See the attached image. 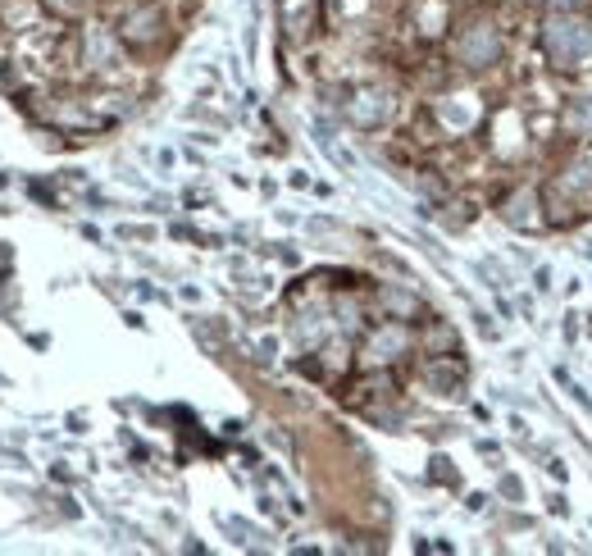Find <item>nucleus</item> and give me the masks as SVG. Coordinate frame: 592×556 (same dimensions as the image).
Returning a JSON list of instances; mask_svg holds the SVG:
<instances>
[{
  "label": "nucleus",
  "instance_id": "obj_1",
  "mask_svg": "<svg viewBox=\"0 0 592 556\" xmlns=\"http://www.w3.org/2000/svg\"><path fill=\"white\" fill-rule=\"evenodd\" d=\"M542 51L551 55V65H578L592 55V24L578 15H556L542 28Z\"/></svg>",
  "mask_w": 592,
  "mask_h": 556
},
{
  "label": "nucleus",
  "instance_id": "obj_2",
  "mask_svg": "<svg viewBox=\"0 0 592 556\" xmlns=\"http://www.w3.org/2000/svg\"><path fill=\"white\" fill-rule=\"evenodd\" d=\"M460 60L465 65H492L497 60V33L492 28H469L465 37H460Z\"/></svg>",
  "mask_w": 592,
  "mask_h": 556
},
{
  "label": "nucleus",
  "instance_id": "obj_3",
  "mask_svg": "<svg viewBox=\"0 0 592 556\" xmlns=\"http://www.w3.org/2000/svg\"><path fill=\"white\" fill-rule=\"evenodd\" d=\"M388 110H392V96H383V92H360V96L351 101V119H356L360 128L379 124V119H383Z\"/></svg>",
  "mask_w": 592,
  "mask_h": 556
},
{
  "label": "nucleus",
  "instance_id": "obj_4",
  "mask_svg": "<svg viewBox=\"0 0 592 556\" xmlns=\"http://www.w3.org/2000/svg\"><path fill=\"white\" fill-rule=\"evenodd\" d=\"M528 205L538 210V201H533V192H519V196L510 201V210H506V219H510V223H528V219H533V214H528Z\"/></svg>",
  "mask_w": 592,
  "mask_h": 556
},
{
  "label": "nucleus",
  "instance_id": "obj_5",
  "mask_svg": "<svg viewBox=\"0 0 592 556\" xmlns=\"http://www.w3.org/2000/svg\"><path fill=\"white\" fill-rule=\"evenodd\" d=\"M456 379H460V370H442V365H438V370H429V383H433V388H442V392H447V388H456Z\"/></svg>",
  "mask_w": 592,
  "mask_h": 556
},
{
  "label": "nucleus",
  "instance_id": "obj_6",
  "mask_svg": "<svg viewBox=\"0 0 592 556\" xmlns=\"http://www.w3.org/2000/svg\"><path fill=\"white\" fill-rule=\"evenodd\" d=\"M574 124H578V128H592V96H583V105H574Z\"/></svg>",
  "mask_w": 592,
  "mask_h": 556
},
{
  "label": "nucleus",
  "instance_id": "obj_7",
  "mask_svg": "<svg viewBox=\"0 0 592 556\" xmlns=\"http://www.w3.org/2000/svg\"><path fill=\"white\" fill-rule=\"evenodd\" d=\"M64 5H74V0H64Z\"/></svg>",
  "mask_w": 592,
  "mask_h": 556
}]
</instances>
